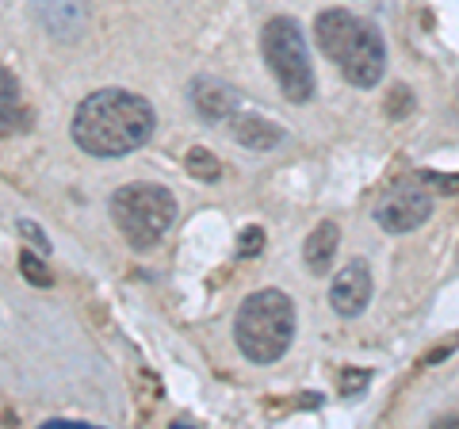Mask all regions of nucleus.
Instances as JSON below:
<instances>
[{"label": "nucleus", "instance_id": "1", "mask_svg": "<svg viewBox=\"0 0 459 429\" xmlns=\"http://www.w3.org/2000/svg\"><path fill=\"white\" fill-rule=\"evenodd\" d=\"M157 131V111L146 96L126 92V89H100L84 96L74 116L77 150L92 157H126L142 150Z\"/></svg>", "mask_w": 459, "mask_h": 429}, {"label": "nucleus", "instance_id": "2", "mask_svg": "<svg viewBox=\"0 0 459 429\" xmlns=\"http://www.w3.org/2000/svg\"><path fill=\"white\" fill-rule=\"evenodd\" d=\"M314 39L329 62H333L344 81L356 89H376L386 69L383 35L371 20L352 16L349 8H325L314 20Z\"/></svg>", "mask_w": 459, "mask_h": 429}, {"label": "nucleus", "instance_id": "3", "mask_svg": "<svg viewBox=\"0 0 459 429\" xmlns=\"http://www.w3.org/2000/svg\"><path fill=\"white\" fill-rule=\"evenodd\" d=\"M291 337H295V303H291V295H283L280 288L253 292L246 303L238 307L234 341L246 361L276 364L280 356L291 349Z\"/></svg>", "mask_w": 459, "mask_h": 429}, {"label": "nucleus", "instance_id": "4", "mask_svg": "<svg viewBox=\"0 0 459 429\" xmlns=\"http://www.w3.org/2000/svg\"><path fill=\"white\" fill-rule=\"evenodd\" d=\"M111 219L134 250H150L169 234L177 219V199L161 184H126L111 196Z\"/></svg>", "mask_w": 459, "mask_h": 429}, {"label": "nucleus", "instance_id": "5", "mask_svg": "<svg viewBox=\"0 0 459 429\" xmlns=\"http://www.w3.org/2000/svg\"><path fill=\"white\" fill-rule=\"evenodd\" d=\"M261 50H264L272 77L280 81L283 96L291 104H307L314 96V66H310V50H307V39L299 31V23L287 16L268 20L261 31Z\"/></svg>", "mask_w": 459, "mask_h": 429}, {"label": "nucleus", "instance_id": "6", "mask_svg": "<svg viewBox=\"0 0 459 429\" xmlns=\"http://www.w3.org/2000/svg\"><path fill=\"white\" fill-rule=\"evenodd\" d=\"M371 214H376V223L386 234H410L425 226L429 214H433V192H429V184L421 177H402L394 184H386V192L379 196Z\"/></svg>", "mask_w": 459, "mask_h": 429}, {"label": "nucleus", "instance_id": "7", "mask_svg": "<svg viewBox=\"0 0 459 429\" xmlns=\"http://www.w3.org/2000/svg\"><path fill=\"white\" fill-rule=\"evenodd\" d=\"M329 303L341 319H356V314H364V307L371 303V268L368 261H349L333 276V288H329Z\"/></svg>", "mask_w": 459, "mask_h": 429}, {"label": "nucleus", "instance_id": "8", "mask_svg": "<svg viewBox=\"0 0 459 429\" xmlns=\"http://www.w3.org/2000/svg\"><path fill=\"white\" fill-rule=\"evenodd\" d=\"M27 127H31V111H27L20 81H16V74H8V69L0 66V138L23 135Z\"/></svg>", "mask_w": 459, "mask_h": 429}, {"label": "nucleus", "instance_id": "9", "mask_svg": "<svg viewBox=\"0 0 459 429\" xmlns=\"http://www.w3.org/2000/svg\"><path fill=\"white\" fill-rule=\"evenodd\" d=\"M192 104H195V111H199V116H204L207 123H222L230 111L238 108V92L230 89V84H222V81L204 77V81L192 84Z\"/></svg>", "mask_w": 459, "mask_h": 429}, {"label": "nucleus", "instance_id": "10", "mask_svg": "<svg viewBox=\"0 0 459 429\" xmlns=\"http://www.w3.org/2000/svg\"><path fill=\"white\" fill-rule=\"evenodd\" d=\"M35 16L50 35L69 39L84 16V0H35Z\"/></svg>", "mask_w": 459, "mask_h": 429}, {"label": "nucleus", "instance_id": "11", "mask_svg": "<svg viewBox=\"0 0 459 429\" xmlns=\"http://www.w3.org/2000/svg\"><path fill=\"white\" fill-rule=\"evenodd\" d=\"M337 246H341V231H337V223H318L310 231V238H307V246H303V261H307V268L310 273H325L329 265H333V253H337Z\"/></svg>", "mask_w": 459, "mask_h": 429}, {"label": "nucleus", "instance_id": "12", "mask_svg": "<svg viewBox=\"0 0 459 429\" xmlns=\"http://www.w3.org/2000/svg\"><path fill=\"white\" fill-rule=\"evenodd\" d=\"M234 138H238L246 150L264 153V150H272V146H280V142H283V131H280L276 123H268V119L234 116Z\"/></svg>", "mask_w": 459, "mask_h": 429}, {"label": "nucleus", "instance_id": "13", "mask_svg": "<svg viewBox=\"0 0 459 429\" xmlns=\"http://www.w3.org/2000/svg\"><path fill=\"white\" fill-rule=\"evenodd\" d=\"M188 173L192 177H199L204 184H219V177H222V165H219V157H214L211 150H204V146H195V150H188Z\"/></svg>", "mask_w": 459, "mask_h": 429}, {"label": "nucleus", "instance_id": "14", "mask_svg": "<svg viewBox=\"0 0 459 429\" xmlns=\"http://www.w3.org/2000/svg\"><path fill=\"white\" fill-rule=\"evenodd\" d=\"M20 268H23V276L31 280L35 288H50V273H47V265H42L31 250H23V253H20Z\"/></svg>", "mask_w": 459, "mask_h": 429}, {"label": "nucleus", "instance_id": "15", "mask_svg": "<svg viewBox=\"0 0 459 429\" xmlns=\"http://www.w3.org/2000/svg\"><path fill=\"white\" fill-rule=\"evenodd\" d=\"M261 250H264V231L261 226H246L238 238V257H256Z\"/></svg>", "mask_w": 459, "mask_h": 429}, {"label": "nucleus", "instance_id": "16", "mask_svg": "<svg viewBox=\"0 0 459 429\" xmlns=\"http://www.w3.org/2000/svg\"><path fill=\"white\" fill-rule=\"evenodd\" d=\"M16 234H23L27 241H31L35 250H42V253H50V238H47V231H39V226L31 223V219H20L16 223Z\"/></svg>", "mask_w": 459, "mask_h": 429}, {"label": "nucleus", "instance_id": "17", "mask_svg": "<svg viewBox=\"0 0 459 429\" xmlns=\"http://www.w3.org/2000/svg\"><path fill=\"white\" fill-rule=\"evenodd\" d=\"M425 180H433V188H440V192H459V177H437V173H425Z\"/></svg>", "mask_w": 459, "mask_h": 429}, {"label": "nucleus", "instance_id": "18", "mask_svg": "<svg viewBox=\"0 0 459 429\" xmlns=\"http://www.w3.org/2000/svg\"><path fill=\"white\" fill-rule=\"evenodd\" d=\"M364 383H368V372H356V376H344V391H360L364 388Z\"/></svg>", "mask_w": 459, "mask_h": 429}, {"label": "nucleus", "instance_id": "19", "mask_svg": "<svg viewBox=\"0 0 459 429\" xmlns=\"http://www.w3.org/2000/svg\"><path fill=\"white\" fill-rule=\"evenodd\" d=\"M452 349H455V341H448V346H440V349H433V353H429V356H425V364H437V361H440V356H448Z\"/></svg>", "mask_w": 459, "mask_h": 429}, {"label": "nucleus", "instance_id": "20", "mask_svg": "<svg viewBox=\"0 0 459 429\" xmlns=\"http://www.w3.org/2000/svg\"><path fill=\"white\" fill-rule=\"evenodd\" d=\"M402 104H406V89L398 84V96H394V104H391V111H394V119L402 116Z\"/></svg>", "mask_w": 459, "mask_h": 429}, {"label": "nucleus", "instance_id": "21", "mask_svg": "<svg viewBox=\"0 0 459 429\" xmlns=\"http://www.w3.org/2000/svg\"><path fill=\"white\" fill-rule=\"evenodd\" d=\"M440 425H459V418H440Z\"/></svg>", "mask_w": 459, "mask_h": 429}]
</instances>
